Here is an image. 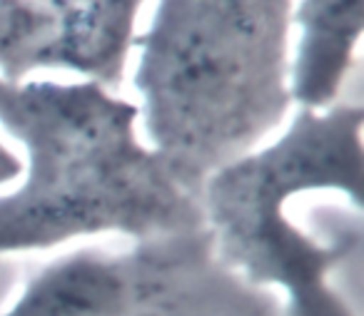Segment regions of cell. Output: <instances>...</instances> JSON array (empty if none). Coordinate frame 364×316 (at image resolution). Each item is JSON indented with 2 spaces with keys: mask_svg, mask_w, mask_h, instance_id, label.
Here are the masks:
<instances>
[{
  "mask_svg": "<svg viewBox=\"0 0 364 316\" xmlns=\"http://www.w3.org/2000/svg\"><path fill=\"white\" fill-rule=\"evenodd\" d=\"M21 175H23V162L16 157V152L8 150V147L0 142V187L16 182Z\"/></svg>",
  "mask_w": 364,
  "mask_h": 316,
  "instance_id": "8",
  "label": "cell"
},
{
  "mask_svg": "<svg viewBox=\"0 0 364 316\" xmlns=\"http://www.w3.org/2000/svg\"><path fill=\"white\" fill-rule=\"evenodd\" d=\"M0 127L26 150L23 185L0 197V256L205 227L200 197L140 137L137 102L100 82L0 80Z\"/></svg>",
  "mask_w": 364,
  "mask_h": 316,
  "instance_id": "1",
  "label": "cell"
},
{
  "mask_svg": "<svg viewBox=\"0 0 364 316\" xmlns=\"http://www.w3.org/2000/svg\"><path fill=\"white\" fill-rule=\"evenodd\" d=\"M3 316H282V309L274 294L235 276L200 227L132 241L125 251L60 256Z\"/></svg>",
  "mask_w": 364,
  "mask_h": 316,
  "instance_id": "4",
  "label": "cell"
},
{
  "mask_svg": "<svg viewBox=\"0 0 364 316\" xmlns=\"http://www.w3.org/2000/svg\"><path fill=\"white\" fill-rule=\"evenodd\" d=\"M364 0H294L289 45V95L299 110H327L357 62Z\"/></svg>",
  "mask_w": 364,
  "mask_h": 316,
  "instance_id": "5",
  "label": "cell"
},
{
  "mask_svg": "<svg viewBox=\"0 0 364 316\" xmlns=\"http://www.w3.org/2000/svg\"><path fill=\"white\" fill-rule=\"evenodd\" d=\"M55 21L65 72L117 90L147 0H31Z\"/></svg>",
  "mask_w": 364,
  "mask_h": 316,
  "instance_id": "6",
  "label": "cell"
},
{
  "mask_svg": "<svg viewBox=\"0 0 364 316\" xmlns=\"http://www.w3.org/2000/svg\"><path fill=\"white\" fill-rule=\"evenodd\" d=\"M65 72L55 21L31 0H0V80L23 82Z\"/></svg>",
  "mask_w": 364,
  "mask_h": 316,
  "instance_id": "7",
  "label": "cell"
},
{
  "mask_svg": "<svg viewBox=\"0 0 364 316\" xmlns=\"http://www.w3.org/2000/svg\"><path fill=\"white\" fill-rule=\"evenodd\" d=\"M364 107L339 100L299 110L282 135L228 162L200 190L213 251L250 286L284 294L282 316H354L329 286V274L359 251L362 222L344 224L324 244L297 227L289 202L337 192L362 214Z\"/></svg>",
  "mask_w": 364,
  "mask_h": 316,
  "instance_id": "3",
  "label": "cell"
},
{
  "mask_svg": "<svg viewBox=\"0 0 364 316\" xmlns=\"http://www.w3.org/2000/svg\"><path fill=\"white\" fill-rule=\"evenodd\" d=\"M294 0H157L135 38L145 142L195 197L292 110Z\"/></svg>",
  "mask_w": 364,
  "mask_h": 316,
  "instance_id": "2",
  "label": "cell"
}]
</instances>
